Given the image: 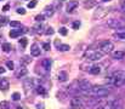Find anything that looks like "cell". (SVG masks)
<instances>
[{"label":"cell","instance_id":"ac0fdd59","mask_svg":"<svg viewBox=\"0 0 125 109\" xmlns=\"http://www.w3.org/2000/svg\"><path fill=\"white\" fill-rule=\"evenodd\" d=\"M67 79H68V74H67V72H63V70H62V72L58 73V80H60V81L63 82V81H67Z\"/></svg>","mask_w":125,"mask_h":109},{"label":"cell","instance_id":"74e56055","mask_svg":"<svg viewBox=\"0 0 125 109\" xmlns=\"http://www.w3.org/2000/svg\"><path fill=\"white\" fill-rule=\"evenodd\" d=\"M33 28H34L37 32H40V29H43V26H41V24H35Z\"/></svg>","mask_w":125,"mask_h":109},{"label":"cell","instance_id":"603a6c76","mask_svg":"<svg viewBox=\"0 0 125 109\" xmlns=\"http://www.w3.org/2000/svg\"><path fill=\"white\" fill-rule=\"evenodd\" d=\"M37 92H38L39 95H46V91H45V89H44V86H40V85L37 86Z\"/></svg>","mask_w":125,"mask_h":109},{"label":"cell","instance_id":"4dcf8cb0","mask_svg":"<svg viewBox=\"0 0 125 109\" xmlns=\"http://www.w3.org/2000/svg\"><path fill=\"white\" fill-rule=\"evenodd\" d=\"M45 18H46V17L44 16V14H41V15H38V16L35 17V21H37V22H41V21H44Z\"/></svg>","mask_w":125,"mask_h":109},{"label":"cell","instance_id":"f546056e","mask_svg":"<svg viewBox=\"0 0 125 109\" xmlns=\"http://www.w3.org/2000/svg\"><path fill=\"white\" fill-rule=\"evenodd\" d=\"M81 26L80 23V21H75V22H73V29H79Z\"/></svg>","mask_w":125,"mask_h":109},{"label":"cell","instance_id":"836d02e7","mask_svg":"<svg viewBox=\"0 0 125 109\" xmlns=\"http://www.w3.org/2000/svg\"><path fill=\"white\" fill-rule=\"evenodd\" d=\"M43 49H44L45 51H49V50L51 49V45H50V42H44V44H43Z\"/></svg>","mask_w":125,"mask_h":109},{"label":"cell","instance_id":"b9f144b4","mask_svg":"<svg viewBox=\"0 0 125 109\" xmlns=\"http://www.w3.org/2000/svg\"><path fill=\"white\" fill-rule=\"evenodd\" d=\"M16 109H23V108H21V107H17V108H16Z\"/></svg>","mask_w":125,"mask_h":109},{"label":"cell","instance_id":"5b68a950","mask_svg":"<svg viewBox=\"0 0 125 109\" xmlns=\"http://www.w3.org/2000/svg\"><path fill=\"white\" fill-rule=\"evenodd\" d=\"M103 56V52L102 51H89L86 53V57L90 61H97V59H101Z\"/></svg>","mask_w":125,"mask_h":109},{"label":"cell","instance_id":"ba28073f","mask_svg":"<svg viewBox=\"0 0 125 109\" xmlns=\"http://www.w3.org/2000/svg\"><path fill=\"white\" fill-rule=\"evenodd\" d=\"M28 32V29L27 28H23V29H11V32H10V38H12V39H15V38H18L21 34H23V33H27Z\"/></svg>","mask_w":125,"mask_h":109},{"label":"cell","instance_id":"ffe728a7","mask_svg":"<svg viewBox=\"0 0 125 109\" xmlns=\"http://www.w3.org/2000/svg\"><path fill=\"white\" fill-rule=\"evenodd\" d=\"M90 73L93 74V75H97L101 73V67L100 65H92V67L90 68Z\"/></svg>","mask_w":125,"mask_h":109},{"label":"cell","instance_id":"4316f807","mask_svg":"<svg viewBox=\"0 0 125 109\" xmlns=\"http://www.w3.org/2000/svg\"><path fill=\"white\" fill-rule=\"evenodd\" d=\"M6 67H7L10 70H12V69L15 68V64H14L12 61H7V62H6Z\"/></svg>","mask_w":125,"mask_h":109},{"label":"cell","instance_id":"3957f363","mask_svg":"<svg viewBox=\"0 0 125 109\" xmlns=\"http://www.w3.org/2000/svg\"><path fill=\"white\" fill-rule=\"evenodd\" d=\"M107 26L111 27V28H113V29H123L125 27V23H124V22H121L120 19L112 18V19H108L107 21Z\"/></svg>","mask_w":125,"mask_h":109},{"label":"cell","instance_id":"e575fe53","mask_svg":"<svg viewBox=\"0 0 125 109\" xmlns=\"http://www.w3.org/2000/svg\"><path fill=\"white\" fill-rule=\"evenodd\" d=\"M54 33H55V30H54L52 28H51V27H49V28H47V30L45 32V34H46V35H52Z\"/></svg>","mask_w":125,"mask_h":109},{"label":"cell","instance_id":"2e32d148","mask_svg":"<svg viewBox=\"0 0 125 109\" xmlns=\"http://www.w3.org/2000/svg\"><path fill=\"white\" fill-rule=\"evenodd\" d=\"M27 74H28V69L24 68V67H22V68H21V69L16 73V76H17V78H23V76H26Z\"/></svg>","mask_w":125,"mask_h":109},{"label":"cell","instance_id":"d4e9b609","mask_svg":"<svg viewBox=\"0 0 125 109\" xmlns=\"http://www.w3.org/2000/svg\"><path fill=\"white\" fill-rule=\"evenodd\" d=\"M70 47H69V45H66V44H63V45H60L58 46V50L60 51H62V52H65V51H68Z\"/></svg>","mask_w":125,"mask_h":109},{"label":"cell","instance_id":"52a82bcc","mask_svg":"<svg viewBox=\"0 0 125 109\" xmlns=\"http://www.w3.org/2000/svg\"><path fill=\"white\" fill-rule=\"evenodd\" d=\"M108 9L107 7H98L96 11H95V14H93V18L97 19V18H102V17H105L107 14H108Z\"/></svg>","mask_w":125,"mask_h":109},{"label":"cell","instance_id":"1f68e13d","mask_svg":"<svg viewBox=\"0 0 125 109\" xmlns=\"http://www.w3.org/2000/svg\"><path fill=\"white\" fill-rule=\"evenodd\" d=\"M37 6V0H32V1L28 3V9H33Z\"/></svg>","mask_w":125,"mask_h":109},{"label":"cell","instance_id":"7c38bea8","mask_svg":"<svg viewBox=\"0 0 125 109\" xmlns=\"http://www.w3.org/2000/svg\"><path fill=\"white\" fill-rule=\"evenodd\" d=\"M23 84H24V87H27V89H29V87H37V86H35V80L32 79V78L26 79V80L23 81Z\"/></svg>","mask_w":125,"mask_h":109},{"label":"cell","instance_id":"8fae6325","mask_svg":"<svg viewBox=\"0 0 125 109\" xmlns=\"http://www.w3.org/2000/svg\"><path fill=\"white\" fill-rule=\"evenodd\" d=\"M30 53H32V56H35V57L40 56V49L37 44H33L32 45V47H30Z\"/></svg>","mask_w":125,"mask_h":109},{"label":"cell","instance_id":"484cf974","mask_svg":"<svg viewBox=\"0 0 125 109\" xmlns=\"http://www.w3.org/2000/svg\"><path fill=\"white\" fill-rule=\"evenodd\" d=\"M27 42H28L27 38H21V40H19V45L22 46V47H26V46H27Z\"/></svg>","mask_w":125,"mask_h":109},{"label":"cell","instance_id":"6da1fadb","mask_svg":"<svg viewBox=\"0 0 125 109\" xmlns=\"http://www.w3.org/2000/svg\"><path fill=\"white\" fill-rule=\"evenodd\" d=\"M88 93L93 96V97L102 98V97H106V96H108L111 93V89H108L107 86H93V87H91L90 91L86 92V95Z\"/></svg>","mask_w":125,"mask_h":109},{"label":"cell","instance_id":"e0dca14e","mask_svg":"<svg viewBox=\"0 0 125 109\" xmlns=\"http://www.w3.org/2000/svg\"><path fill=\"white\" fill-rule=\"evenodd\" d=\"M41 65H43V68L50 70V68H51V59H50V58H45V59H43V62H41Z\"/></svg>","mask_w":125,"mask_h":109},{"label":"cell","instance_id":"d590c367","mask_svg":"<svg viewBox=\"0 0 125 109\" xmlns=\"http://www.w3.org/2000/svg\"><path fill=\"white\" fill-rule=\"evenodd\" d=\"M17 14L18 15H26V10L23 7H19V9H17Z\"/></svg>","mask_w":125,"mask_h":109},{"label":"cell","instance_id":"60d3db41","mask_svg":"<svg viewBox=\"0 0 125 109\" xmlns=\"http://www.w3.org/2000/svg\"><path fill=\"white\" fill-rule=\"evenodd\" d=\"M102 1H103V3H109L111 0H102Z\"/></svg>","mask_w":125,"mask_h":109},{"label":"cell","instance_id":"7402d4cb","mask_svg":"<svg viewBox=\"0 0 125 109\" xmlns=\"http://www.w3.org/2000/svg\"><path fill=\"white\" fill-rule=\"evenodd\" d=\"M113 38H116L118 40H125V32L124 33H114Z\"/></svg>","mask_w":125,"mask_h":109},{"label":"cell","instance_id":"d6a6232c","mask_svg":"<svg viewBox=\"0 0 125 109\" xmlns=\"http://www.w3.org/2000/svg\"><path fill=\"white\" fill-rule=\"evenodd\" d=\"M10 26L11 27H21V23L18 21H11L10 22Z\"/></svg>","mask_w":125,"mask_h":109},{"label":"cell","instance_id":"8d00e7d4","mask_svg":"<svg viewBox=\"0 0 125 109\" xmlns=\"http://www.w3.org/2000/svg\"><path fill=\"white\" fill-rule=\"evenodd\" d=\"M7 23V17H0V24Z\"/></svg>","mask_w":125,"mask_h":109},{"label":"cell","instance_id":"9a60e30c","mask_svg":"<svg viewBox=\"0 0 125 109\" xmlns=\"http://www.w3.org/2000/svg\"><path fill=\"white\" fill-rule=\"evenodd\" d=\"M52 15H54V6H47L45 9V11H44V16L46 18H49V17H51Z\"/></svg>","mask_w":125,"mask_h":109},{"label":"cell","instance_id":"83f0119b","mask_svg":"<svg viewBox=\"0 0 125 109\" xmlns=\"http://www.w3.org/2000/svg\"><path fill=\"white\" fill-rule=\"evenodd\" d=\"M58 32H60V34H61V35H63V36H65V35H67V33H68V30H67V28H66V27L60 28V30H58Z\"/></svg>","mask_w":125,"mask_h":109},{"label":"cell","instance_id":"7a4b0ae2","mask_svg":"<svg viewBox=\"0 0 125 109\" xmlns=\"http://www.w3.org/2000/svg\"><path fill=\"white\" fill-rule=\"evenodd\" d=\"M113 49H114V45H113V42L109 41V40H105V41L100 42V50H101L103 53L112 52Z\"/></svg>","mask_w":125,"mask_h":109},{"label":"cell","instance_id":"5bb4252c","mask_svg":"<svg viewBox=\"0 0 125 109\" xmlns=\"http://www.w3.org/2000/svg\"><path fill=\"white\" fill-rule=\"evenodd\" d=\"M96 5H97L96 0H86V1L84 3V7L85 9H92V7H95Z\"/></svg>","mask_w":125,"mask_h":109},{"label":"cell","instance_id":"7bdbcfd3","mask_svg":"<svg viewBox=\"0 0 125 109\" xmlns=\"http://www.w3.org/2000/svg\"><path fill=\"white\" fill-rule=\"evenodd\" d=\"M61 1H65V0H61Z\"/></svg>","mask_w":125,"mask_h":109},{"label":"cell","instance_id":"cb8c5ba5","mask_svg":"<svg viewBox=\"0 0 125 109\" xmlns=\"http://www.w3.org/2000/svg\"><path fill=\"white\" fill-rule=\"evenodd\" d=\"M0 109H10V103L6 101L0 102Z\"/></svg>","mask_w":125,"mask_h":109},{"label":"cell","instance_id":"30bf717a","mask_svg":"<svg viewBox=\"0 0 125 109\" xmlns=\"http://www.w3.org/2000/svg\"><path fill=\"white\" fill-rule=\"evenodd\" d=\"M112 76H114L116 79H119V80H123L125 81V70H117L112 74Z\"/></svg>","mask_w":125,"mask_h":109},{"label":"cell","instance_id":"f1b7e54d","mask_svg":"<svg viewBox=\"0 0 125 109\" xmlns=\"http://www.w3.org/2000/svg\"><path fill=\"white\" fill-rule=\"evenodd\" d=\"M12 100L14 101H19L21 100V93H18V92L12 93Z\"/></svg>","mask_w":125,"mask_h":109},{"label":"cell","instance_id":"ab89813d","mask_svg":"<svg viewBox=\"0 0 125 109\" xmlns=\"http://www.w3.org/2000/svg\"><path fill=\"white\" fill-rule=\"evenodd\" d=\"M4 73H5V69L0 67V74H4Z\"/></svg>","mask_w":125,"mask_h":109},{"label":"cell","instance_id":"f35d334b","mask_svg":"<svg viewBox=\"0 0 125 109\" xmlns=\"http://www.w3.org/2000/svg\"><path fill=\"white\" fill-rule=\"evenodd\" d=\"M9 10H10V5L9 4H5L4 7H3V11H9Z\"/></svg>","mask_w":125,"mask_h":109},{"label":"cell","instance_id":"d6986e66","mask_svg":"<svg viewBox=\"0 0 125 109\" xmlns=\"http://www.w3.org/2000/svg\"><path fill=\"white\" fill-rule=\"evenodd\" d=\"M124 56H125L124 51H116V52H113V58H116V59H121V58H124Z\"/></svg>","mask_w":125,"mask_h":109},{"label":"cell","instance_id":"277c9868","mask_svg":"<svg viewBox=\"0 0 125 109\" xmlns=\"http://www.w3.org/2000/svg\"><path fill=\"white\" fill-rule=\"evenodd\" d=\"M91 87L92 86H91V84H90L89 80H80V81H78V89L81 92H84V93H86L88 91H90Z\"/></svg>","mask_w":125,"mask_h":109},{"label":"cell","instance_id":"9c48e42d","mask_svg":"<svg viewBox=\"0 0 125 109\" xmlns=\"http://www.w3.org/2000/svg\"><path fill=\"white\" fill-rule=\"evenodd\" d=\"M78 5H79L78 1H75V0H70V1L67 4V6H66L67 12H73V11H74V10L78 7Z\"/></svg>","mask_w":125,"mask_h":109},{"label":"cell","instance_id":"4fadbf2b","mask_svg":"<svg viewBox=\"0 0 125 109\" xmlns=\"http://www.w3.org/2000/svg\"><path fill=\"white\" fill-rule=\"evenodd\" d=\"M10 87V82H9V80L7 79H1L0 80V90H7Z\"/></svg>","mask_w":125,"mask_h":109},{"label":"cell","instance_id":"8992f818","mask_svg":"<svg viewBox=\"0 0 125 109\" xmlns=\"http://www.w3.org/2000/svg\"><path fill=\"white\" fill-rule=\"evenodd\" d=\"M70 105L74 109H83L84 108V102H83L79 97H73L70 100Z\"/></svg>","mask_w":125,"mask_h":109},{"label":"cell","instance_id":"44dd1931","mask_svg":"<svg viewBox=\"0 0 125 109\" xmlns=\"http://www.w3.org/2000/svg\"><path fill=\"white\" fill-rule=\"evenodd\" d=\"M1 49H3L4 52H10V51H11V49H12V46H11V44H10V42H4Z\"/></svg>","mask_w":125,"mask_h":109}]
</instances>
